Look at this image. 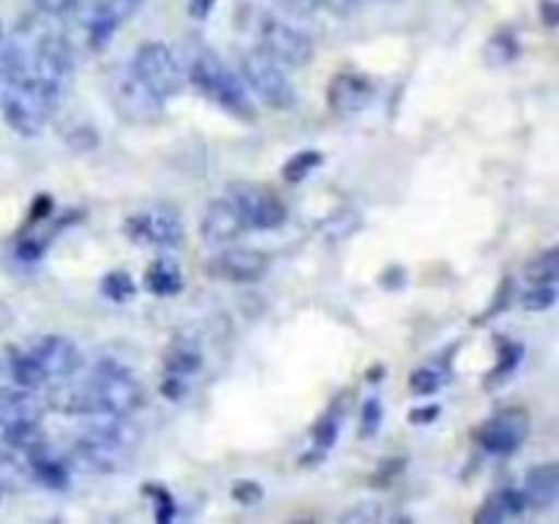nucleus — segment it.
Wrapping results in <instances>:
<instances>
[{"mask_svg": "<svg viewBox=\"0 0 559 524\" xmlns=\"http://www.w3.org/2000/svg\"><path fill=\"white\" fill-rule=\"evenodd\" d=\"M112 420L82 434L71 448V462L82 473L112 475L131 467V456L140 442V429L129 415H109Z\"/></svg>", "mask_w": 559, "mask_h": 524, "instance_id": "f257e3e1", "label": "nucleus"}, {"mask_svg": "<svg viewBox=\"0 0 559 524\" xmlns=\"http://www.w3.org/2000/svg\"><path fill=\"white\" fill-rule=\"evenodd\" d=\"M186 76H189L191 85L200 91V96H205L207 102L222 107L224 112H229L233 118L246 120V123H254L257 120V109L254 102H251L246 82L240 80V76L229 69L227 60L218 58L213 49H194L189 66H186Z\"/></svg>", "mask_w": 559, "mask_h": 524, "instance_id": "f03ea898", "label": "nucleus"}, {"mask_svg": "<svg viewBox=\"0 0 559 524\" xmlns=\"http://www.w3.org/2000/svg\"><path fill=\"white\" fill-rule=\"evenodd\" d=\"M60 96H63V82L47 80L27 71L16 82L5 85L3 93V118L16 134L36 136L44 126L58 112Z\"/></svg>", "mask_w": 559, "mask_h": 524, "instance_id": "7ed1b4c3", "label": "nucleus"}, {"mask_svg": "<svg viewBox=\"0 0 559 524\" xmlns=\"http://www.w3.org/2000/svg\"><path fill=\"white\" fill-rule=\"evenodd\" d=\"M91 396L93 415H134L145 404V388L126 366L115 360H102L85 382Z\"/></svg>", "mask_w": 559, "mask_h": 524, "instance_id": "20e7f679", "label": "nucleus"}, {"mask_svg": "<svg viewBox=\"0 0 559 524\" xmlns=\"http://www.w3.org/2000/svg\"><path fill=\"white\" fill-rule=\"evenodd\" d=\"M131 71L164 102L180 96L186 91V82H189L183 60L164 41H142L134 52Z\"/></svg>", "mask_w": 559, "mask_h": 524, "instance_id": "39448f33", "label": "nucleus"}, {"mask_svg": "<svg viewBox=\"0 0 559 524\" xmlns=\"http://www.w3.org/2000/svg\"><path fill=\"white\" fill-rule=\"evenodd\" d=\"M254 36L262 52L287 69H306L314 58V41L300 27L278 20L276 14H260L254 22Z\"/></svg>", "mask_w": 559, "mask_h": 524, "instance_id": "423d86ee", "label": "nucleus"}, {"mask_svg": "<svg viewBox=\"0 0 559 524\" xmlns=\"http://www.w3.org/2000/svg\"><path fill=\"white\" fill-rule=\"evenodd\" d=\"M240 74H243L246 87L271 109H289L295 104V87L284 66L276 63L267 52H262L260 47L243 52Z\"/></svg>", "mask_w": 559, "mask_h": 524, "instance_id": "0eeeda50", "label": "nucleus"}, {"mask_svg": "<svg viewBox=\"0 0 559 524\" xmlns=\"http://www.w3.org/2000/svg\"><path fill=\"white\" fill-rule=\"evenodd\" d=\"M115 112L134 126H156L164 120V98L156 96L134 71H118L109 80Z\"/></svg>", "mask_w": 559, "mask_h": 524, "instance_id": "6e6552de", "label": "nucleus"}, {"mask_svg": "<svg viewBox=\"0 0 559 524\" xmlns=\"http://www.w3.org/2000/svg\"><path fill=\"white\" fill-rule=\"evenodd\" d=\"M227 196L238 207L246 229H278L287 222V207L278 200L276 191L251 180H233L227 186Z\"/></svg>", "mask_w": 559, "mask_h": 524, "instance_id": "1a4fd4ad", "label": "nucleus"}, {"mask_svg": "<svg viewBox=\"0 0 559 524\" xmlns=\"http://www.w3.org/2000/svg\"><path fill=\"white\" fill-rule=\"evenodd\" d=\"M126 233L140 246H158V249H178L183 240V224L173 207H147L126 222Z\"/></svg>", "mask_w": 559, "mask_h": 524, "instance_id": "9d476101", "label": "nucleus"}, {"mask_svg": "<svg viewBox=\"0 0 559 524\" xmlns=\"http://www.w3.org/2000/svg\"><path fill=\"white\" fill-rule=\"evenodd\" d=\"M530 434V415L524 409H500L497 415H491L478 431H475V440L486 448L495 456H511L519 448L524 445Z\"/></svg>", "mask_w": 559, "mask_h": 524, "instance_id": "9b49d317", "label": "nucleus"}, {"mask_svg": "<svg viewBox=\"0 0 559 524\" xmlns=\"http://www.w3.org/2000/svg\"><path fill=\"white\" fill-rule=\"evenodd\" d=\"M267 265H271V260L262 251L227 249L213 257V260H207L205 271L207 276L218 278V282L257 284L267 273Z\"/></svg>", "mask_w": 559, "mask_h": 524, "instance_id": "f8f14e48", "label": "nucleus"}, {"mask_svg": "<svg viewBox=\"0 0 559 524\" xmlns=\"http://www.w3.org/2000/svg\"><path fill=\"white\" fill-rule=\"evenodd\" d=\"M31 355L36 358V364L41 366V371L47 374V380H69L80 371L82 355L71 338L58 336H41L31 347Z\"/></svg>", "mask_w": 559, "mask_h": 524, "instance_id": "ddd939ff", "label": "nucleus"}, {"mask_svg": "<svg viewBox=\"0 0 559 524\" xmlns=\"http://www.w3.org/2000/svg\"><path fill=\"white\" fill-rule=\"evenodd\" d=\"M246 233V224L240 218L238 207L229 202V196H216L205 205L200 218V235L207 246L235 243Z\"/></svg>", "mask_w": 559, "mask_h": 524, "instance_id": "4468645a", "label": "nucleus"}, {"mask_svg": "<svg viewBox=\"0 0 559 524\" xmlns=\"http://www.w3.org/2000/svg\"><path fill=\"white\" fill-rule=\"evenodd\" d=\"M147 0H96L91 22H87V41L93 49H104L112 41L115 31L131 20Z\"/></svg>", "mask_w": 559, "mask_h": 524, "instance_id": "2eb2a0df", "label": "nucleus"}, {"mask_svg": "<svg viewBox=\"0 0 559 524\" xmlns=\"http://www.w3.org/2000/svg\"><path fill=\"white\" fill-rule=\"evenodd\" d=\"M371 96H374V85L364 74H353V71H342L328 85V107L344 118L364 112Z\"/></svg>", "mask_w": 559, "mask_h": 524, "instance_id": "dca6fc26", "label": "nucleus"}, {"mask_svg": "<svg viewBox=\"0 0 559 524\" xmlns=\"http://www.w3.org/2000/svg\"><path fill=\"white\" fill-rule=\"evenodd\" d=\"M71 66H74V55H71V44L58 33H49L36 44L33 52V71L31 74L47 76V80L63 82L69 76Z\"/></svg>", "mask_w": 559, "mask_h": 524, "instance_id": "f3484780", "label": "nucleus"}, {"mask_svg": "<svg viewBox=\"0 0 559 524\" xmlns=\"http://www.w3.org/2000/svg\"><path fill=\"white\" fill-rule=\"evenodd\" d=\"M522 497L524 505L533 508V511H549V508H555L559 497V464L546 462L530 469L527 478H524Z\"/></svg>", "mask_w": 559, "mask_h": 524, "instance_id": "a211bd4d", "label": "nucleus"}, {"mask_svg": "<svg viewBox=\"0 0 559 524\" xmlns=\"http://www.w3.org/2000/svg\"><path fill=\"white\" fill-rule=\"evenodd\" d=\"M44 407L47 404L36 396V391H27V388H0V429L14 420H27V418H41Z\"/></svg>", "mask_w": 559, "mask_h": 524, "instance_id": "6ab92c4d", "label": "nucleus"}, {"mask_svg": "<svg viewBox=\"0 0 559 524\" xmlns=\"http://www.w3.org/2000/svg\"><path fill=\"white\" fill-rule=\"evenodd\" d=\"M145 287L147 293L158 295V298H169L183 289V271L173 257H158L147 265L145 271Z\"/></svg>", "mask_w": 559, "mask_h": 524, "instance_id": "aec40b11", "label": "nucleus"}, {"mask_svg": "<svg viewBox=\"0 0 559 524\" xmlns=\"http://www.w3.org/2000/svg\"><path fill=\"white\" fill-rule=\"evenodd\" d=\"M27 467H31L33 480L44 484L47 489L63 491L66 486H69V467H66V462H60V458L49 456L47 445L27 453Z\"/></svg>", "mask_w": 559, "mask_h": 524, "instance_id": "412c9836", "label": "nucleus"}, {"mask_svg": "<svg viewBox=\"0 0 559 524\" xmlns=\"http://www.w3.org/2000/svg\"><path fill=\"white\" fill-rule=\"evenodd\" d=\"M527 511L524 505V497L519 489H497L489 500L484 502V508L478 511V522H506V519L522 516Z\"/></svg>", "mask_w": 559, "mask_h": 524, "instance_id": "4be33fe9", "label": "nucleus"}, {"mask_svg": "<svg viewBox=\"0 0 559 524\" xmlns=\"http://www.w3.org/2000/svg\"><path fill=\"white\" fill-rule=\"evenodd\" d=\"M200 369H202V353L197 344L175 342L173 347L164 353V374L186 380V377L197 374Z\"/></svg>", "mask_w": 559, "mask_h": 524, "instance_id": "5701e85b", "label": "nucleus"}, {"mask_svg": "<svg viewBox=\"0 0 559 524\" xmlns=\"http://www.w3.org/2000/svg\"><path fill=\"white\" fill-rule=\"evenodd\" d=\"M9 374L14 380V385L27 388V391H36V388L47 385V374L41 371V366L36 364V358L31 355V349H11L9 353Z\"/></svg>", "mask_w": 559, "mask_h": 524, "instance_id": "b1692460", "label": "nucleus"}, {"mask_svg": "<svg viewBox=\"0 0 559 524\" xmlns=\"http://www.w3.org/2000/svg\"><path fill=\"white\" fill-rule=\"evenodd\" d=\"M3 442L9 448H14V451L31 453V451H36V448L47 445V434H44L38 418L14 420V424L3 426Z\"/></svg>", "mask_w": 559, "mask_h": 524, "instance_id": "393cba45", "label": "nucleus"}, {"mask_svg": "<svg viewBox=\"0 0 559 524\" xmlns=\"http://www.w3.org/2000/svg\"><path fill=\"white\" fill-rule=\"evenodd\" d=\"M31 484H36V480H33L27 462H20V458L11 456V453H0V489L25 491Z\"/></svg>", "mask_w": 559, "mask_h": 524, "instance_id": "a878e982", "label": "nucleus"}, {"mask_svg": "<svg viewBox=\"0 0 559 524\" xmlns=\"http://www.w3.org/2000/svg\"><path fill=\"white\" fill-rule=\"evenodd\" d=\"M27 74V60L22 55V49L16 44H9L0 38V82L3 85H11L20 76Z\"/></svg>", "mask_w": 559, "mask_h": 524, "instance_id": "bb28decb", "label": "nucleus"}, {"mask_svg": "<svg viewBox=\"0 0 559 524\" xmlns=\"http://www.w3.org/2000/svg\"><path fill=\"white\" fill-rule=\"evenodd\" d=\"M530 284H557L559 278V251L546 249L527 265Z\"/></svg>", "mask_w": 559, "mask_h": 524, "instance_id": "cd10ccee", "label": "nucleus"}, {"mask_svg": "<svg viewBox=\"0 0 559 524\" xmlns=\"http://www.w3.org/2000/svg\"><path fill=\"white\" fill-rule=\"evenodd\" d=\"M102 293L107 295L112 303H126V300L134 298L136 284L126 271H112L102 278Z\"/></svg>", "mask_w": 559, "mask_h": 524, "instance_id": "c85d7f7f", "label": "nucleus"}, {"mask_svg": "<svg viewBox=\"0 0 559 524\" xmlns=\"http://www.w3.org/2000/svg\"><path fill=\"white\" fill-rule=\"evenodd\" d=\"M320 164H322L320 151H300V153H295L287 164H284L282 175L289 180V183H298V180L309 178V175L314 172Z\"/></svg>", "mask_w": 559, "mask_h": 524, "instance_id": "c756f323", "label": "nucleus"}, {"mask_svg": "<svg viewBox=\"0 0 559 524\" xmlns=\"http://www.w3.org/2000/svg\"><path fill=\"white\" fill-rule=\"evenodd\" d=\"M519 55V41L511 33H497L486 47V60L489 66H508Z\"/></svg>", "mask_w": 559, "mask_h": 524, "instance_id": "7c9ffc66", "label": "nucleus"}, {"mask_svg": "<svg viewBox=\"0 0 559 524\" xmlns=\"http://www.w3.org/2000/svg\"><path fill=\"white\" fill-rule=\"evenodd\" d=\"M557 300V284H530L527 293L522 295V306L527 311H546Z\"/></svg>", "mask_w": 559, "mask_h": 524, "instance_id": "2f4dec72", "label": "nucleus"}, {"mask_svg": "<svg viewBox=\"0 0 559 524\" xmlns=\"http://www.w3.org/2000/svg\"><path fill=\"white\" fill-rule=\"evenodd\" d=\"M304 9H322L333 16H353L360 9V0H295Z\"/></svg>", "mask_w": 559, "mask_h": 524, "instance_id": "473e14b6", "label": "nucleus"}, {"mask_svg": "<svg viewBox=\"0 0 559 524\" xmlns=\"http://www.w3.org/2000/svg\"><path fill=\"white\" fill-rule=\"evenodd\" d=\"M382 426V404L377 398H369L364 404V413H360V437L364 440H371V437L380 431Z\"/></svg>", "mask_w": 559, "mask_h": 524, "instance_id": "72a5a7b5", "label": "nucleus"}, {"mask_svg": "<svg viewBox=\"0 0 559 524\" xmlns=\"http://www.w3.org/2000/svg\"><path fill=\"white\" fill-rule=\"evenodd\" d=\"M353 218H360V216L355 211H342V213H336V216H333V218H328V224H325L328 238H331V240L349 238V235H353L355 229H358V227H353V224H349V227H347V222H353Z\"/></svg>", "mask_w": 559, "mask_h": 524, "instance_id": "f704fd0d", "label": "nucleus"}, {"mask_svg": "<svg viewBox=\"0 0 559 524\" xmlns=\"http://www.w3.org/2000/svg\"><path fill=\"white\" fill-rule=\"evenodd\" d=\"M440 374H437L435 369H418L409 377V388H413V393H418V396H431V393L440 388Z\"/></svg>", "mask_w": 559, "mask_h": 524, "instance_id": "c9c22d12", "label": "nucleus"}, {"mask_svg": "<svg viewBox=\"0 0 559 524\" xmlns=\"http://www.w3.org/2000/svg\"><path fill=\"white\" fill-rule=\"evenodd\" d=\"M147 495L156 497V522H169L175 516V502L169 497V491L162 489V486H151Z\"/></svg>", "mask_w": 559, "mask_h": 524, "instance_id": "e433bc0d", "label": "nucleus"}, {"mask_svg": "<svg viewBox=\"0 0 559 524\" xmlns=\"http://www.w3.org/2000/svg\"><path fill=\"white\" fill-rule=\"evenodd\" d=\"M233 497L240 505H254L257 500H262V489L257 480H238V484L233 486Z\"/></svg>", "mask_w": 559, "mask_h": 524, "instance_id": "4c0bfd02", "label": "nucleus"}, {"mask_svg": "<svg viewBox=\"0 0 559 524\" xmlns=\"http://www.w3.org/2000/svg\"><path fill=\"white\" fill-rule=\"evenodd\" d=\"M519 360H522V347H519V344H508V347L502 349V355H500V366H497L491 374L508 377L513 369H516Z\"/></svg>", "mask_w": 559, "mask_h": 524, "instance_id": "58836bf2", "label": "nucleus"}, {"mask_svg": "<svg viewBox=\"0 0 559 524\" xmlns=\"http://www.w3.org/2000/svg\"><path fill=\"white\" fill-rule=\"evenodd\" d=\"M336 434H338L336 420H333V418L320 420V424H317V429H314V442H317V448H331L333 440H336Z\"/></svg>", "mask_w": 559, "mask_h": 524, "instance_id": "ea45409f", "label": "nucleus"}, {"mask_svg": "<svg viewBox=\"0 0 559 524\" xmlns=\"http://www.w3.org/2000/svg\"><path fill=\"white\" fill-rule=\"evenodd\" d=\"M33 3H36L44 14L63 16V14H69V11H74L80 0H33Z\"/></svg>", "mask_w": 559, "mask_h": 524, "instance_id": "a19ab883", "label": "nucleus"}, {"mask_svg": "<svg viewBox=\"0 0 559 524\" xmlns=\"http://www.w3.org/2000/svg\"><path fill=\"white\" fill-rule=\"evenodd\" d=\"M216 3L218 0H189V14L194 20H207L213 14V9H216Z\"/></svg>", "mask_w": 559, "mask_h": 524, "instance_id": "79ce46f5", "label": "nucleus"}, {"mask_svg": "<svg viewBox=\"0 0 559 524\" xmlns=\"http://www.w3.org/2000/svg\"><path fill=\"white\" fill-rule=\"evenodd\" d=\"M20 257L25 262H36L38 257H41V251H44V246H36V240H25V243H20Z\"/></svg>", "mask_w": 559, "mask_h": 524, "instance_id": "37998d69", "label": "nucleus"}, {"mask_svg": "<svg viewBox=\"0 0 559 524\" xmlns=\"http://www.w3.org/2000/svg\"><path fill=\"white\" fill-rule=\"evenodd\" d=\"M440 413L442 409L437 407V404H431V407H424V409H413V424H431Z\"/></svg>", "mask_w": 559, "mask_h": 524, "instance_id": "c03bdc74", "label": "nucleus"}, {"mask_svg": "<svg viewBox=\"0 0 559 524\" xmlns=\"http://www.w3.org/2000/svg\"><path fill=\"white\" fill-rule=\"evenodd\" d=\"M544 11H546V25H555V22H557V16H555V0H546Z\"/></svg>", "mask_w": 559, "mask_h": 524, "instance_id": "a18cd8bd", "label": "nucleus"}, {"mask_svg": "<svg viewBox=\"0 0 559 524\" xmlns=\"http://www.w3.org/2000/svg\"><path fill=\"white\" fill-rule=\"evenodd\" d=\"M380 3H402V0H380Z\"/></svg>", "mask_w": 559, "mask_h": 524, "instance_id": "49530a36", "label": "nucleus"}, {"mask_svg": "<svg viewBox=\"0 0 559 524\" xmlns=\"http://www.w3.org/2000/svg\"><path fill=\"white\" fill-rule=\"evenodd\" d=\"M3 495H5V491H3V489H0V500H3Z\"/></svg>", "mask_w": 559, "mask_h": 524, "instance_id": "de8ad7c7", "label": "nucleus"}, {"mask_svg": "<svg viewBox=\"0 0 559 524\" xmlns=\"http://www.w3.org/2000/svg\"><path fill=\"white\" fill-rule=\"evenodd\" d=\"M0 374H3V366H0Z\"/></svg>", "mask_w": 559, "mask_h": 524, "instance_id": "09e8293b", "label": "nucleus"}]
</instances>
